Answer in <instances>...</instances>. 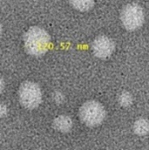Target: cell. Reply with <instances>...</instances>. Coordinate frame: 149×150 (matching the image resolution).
<instances>
[{
  "label": "cell",
  "instance_id": "cell-1",
  "mask_svg": "<svg viewBox=\"0 0 149 150\" xmlns=\"http://www.w3.org/2000/svg\"><path fill=\"white\" fill-rule=\"evenodd\" d=\"M23 45L26 52L33 57L44 55L50 47V37L41 27H30L23 36Z\"/></svg>",
  "mask_w": 149,
  "mask_h": 150
},
{
  "label": "cell",
  "instance_id": "cell-2",
  "mask_svg": "<svg viewBox=\"0 0 149 150\" xmlns=\"http://www.w3.org/2000/svg\"><path fill=\"white\" fill-rule=\"evenodd\" d=\"M79 117L86 126L94 128L101 125L106 117L103 105L95 100L85 102L79 109Z\"/></svg>",
  "mask_w": 149,
  "mask_h": 150
},
{
  "label": "cell",
  "instance_id": "cell-3",
  "mask_svg": "<svg viewBox=\"0 0 149 150\" xmlns=\"http://www.w3.org/2000/svg\"><path fill=\"white\" fill-rule=\"evenodd\" d=\"M18 98L23 107L34 109L42 103V90L35 82L26 81L22 83L18 89Z\"/></svg>",
  "mask_w": 149,
  "mask_h": 150
},
{
  "label": "cell",
  "instance_id": "cell-4",
  "mask_svg": "<svg viewBox=\"0 0 149 150\" xmlns=\"http://www.w3.org/2000/svg\"><path fill=\"white\" fill-rule=\"evenodd\" d=\"M121 21L128 30H135L144 23V11L137 4H128L121 11Z\"/></svg>",
  "mask_w": 149,
  "mask_h": 150
},
{
  "label": "cell",
  "instance_id": "cell-5",
  "mask_svg": "<svg viewBox=\"0 0 149 150\" xmlns=\"http://www.w3.org/2000/svg\"><path fill=\"white\" fill-rule=\"evenodd\" d=\"M92 51L94 55L101 59H106L111 57L114 51L115 44L113 39L110 38L102 35L97 37L92 43Z\"/></svg>",
  "mask_w": 149,
  "mask_h": 150
},
{
  "label": "cell",
  "instance_id": "cell-6",
  "mask_svg": "<svg viewBox=\"0 0 149 150\" xmlns=\"http://www.w3.org/2000/svg\"><path fill=\"white\" fill-rule=\"evenodd\" d=\"M52 126L58 132L68 133L73 128V121L68 115H60L53 120Z\"/></svg>",
  "mask_w": 149,
  "mask_h": 150
},
{
  "label": "cell",
  "instance_id": "cell-7",
  "mask_svg": "<svg viewBox=\"0 0 149 150\" xmlns=\"http://www.w3.org/2000/svg\"><path fill=\"white\" fill-rule=\"evenodd\" d=\"M133 132L140 136L146 135L149 133V122L147 119L140 118L133 123Z\"/></svg>",
  "mask_w": 149,
  "mask_h": 150
},
{
  "label": "cell",
  "instance_id": "cell-8",
  "mask_svg": "<svg viewBox=\"0 0 149 150\" xmlns=\"http://www.w3.org/2000/svg\"><path fill=\"white\" fill-rule=\"evenodd\" d=\"M69 3L77 11H88L93 8L95 0H69Z\"/></svg>",
  "mask_w": 149,
  "mask_h": 150
},
{
  "label": "cell",
  "instance_id": "cell-9",
  "mask_svg": "<svg viewBox=\"0 0 149 150\" xmlns=\"http://www.w3.org/2000/svg\"><path fill=\"white\" fill-rule=\"evenodd\" d=\"M118 103L122 107H129L133 103V96L129 92L124 91L118 96Z\"/></svg>",
  "mask_w": 149,
  "mask_h": 150
},
{
  "label": "cell",
  "instance_id": "cell-10",
  "mask_svg": "<svg viewBox=\"0 0 149 150\" xmlns=\"http://www.w3.org/2000/svg\"><path fill=\"white\" fill-rule=\"evenodd\" d=\"M52 97H53V101L56 104H62L64 102V95L62 92H60V91L54 92Z\"/></svg>",
  "mask_w": 149,
  "mask_h": 150
},
{
  "label": "cell",
  "instance_id": "cell-11",
  "mask_svg": "<svg viewBox=\"0 0 149 150\" xmlns=\"http://www.w3.org/2000/svg\"><path fill=\"white\" fill-rule=\"evenodd\" d=\"M8 113V108L7 106L4 103H1V117H4Z\"/></svg>",
  "mask_w": 149,
  "mask_h": 150
}]
</instances>
